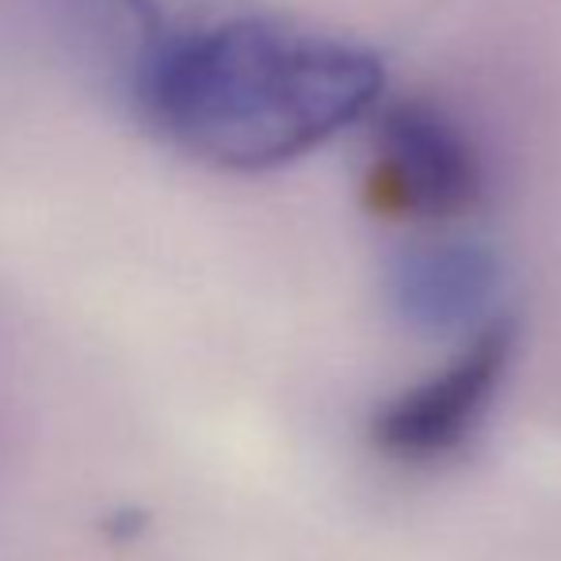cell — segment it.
Returning <instances> with one entry per match:
<instances>
[{
    "mask_svg": "<svg viewBox=\"0 0 561 561\" xmlns=\"http://www.w3.org/2000/svg\"><path fill=\"white\" fill-rule=\"evenodd\" d=\"M382 89V61L363 46L244 15L164 38L141 66L138 104L180 153L260 172L359 123Z\"/></svg>",
    "mask_w": 561,
    "mask_h": 561,
    "instance_id": "cell-1",
    "label": "cell"
},
{
    "mask_svg": "<svg viewBox=\"0 0 561 561\" xmlns=\"http://www.w3.org/2000/svg\"><path fill=\"white\" fill-rule=\"evenodd\" d=\"M485 169L470 134L444 107L401 100L378 115L375 199L424 222H444L478 207Z\"/></svg>",
    "mask_w": 561,
    "mask_h": 561,
    "instance_id": "cell-2",
    "label": "cell"
},
{
    "mask_svg": "<svg viewBox=\"0 0 561 561\" xmlns=\"http://www.w3.org/2000/svg\"><path fill=\"white\" fill-rule=\"evenodd\" d=\"M512 359V329L489 325L470 344V352L447 367L439 378L401 393L393 405H386L375 421V444L393 458H421L444 455L473 428L485 401L493 398L504 367Z\"/></svg>",
    "mask_w": 561,
    "mask_h": 561,
    "instance_id": "cell-3",
    "label": "cell"
},
{
    "mask_svg": "<svg viewBox=\"0 0 561 561\" xmlns=\"http://www.w3.org/2000/svg\"><path fill=\"white\" fill-rule=\"evenodd\" d=\"M496 260L478 244H424L401 252L390 272L393 306L416 329H458L489 306Z\"/></svg>",
    "mask_w": 561,
    "mask_h": 561,
    "instance_id": "cell-4",
    "label": "cell"
}]
</instances>
